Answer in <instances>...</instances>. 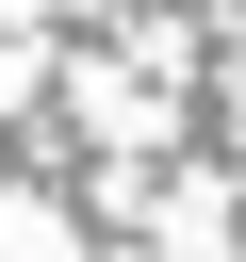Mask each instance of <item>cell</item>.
<instances>
[{"mask_svg": "<svg viewBox=\"0 0 246 262\" xmlns=\"http://www.w3.org/2000/svg\"><path fill=\"white\" fill-rule=\"evenodd\" d=\"M66 16H82V0H0V33H66Z\"/></svg>", "mask_w": 246, "mask_h": 262, "instance_id": "obj_4", "label": "cell"}, {"mask_svg": "<svg viewBox=\"0 0 246 262\" xmlns=\"http://www.w3.org/2000/svg\"><path fill=\"white\" fill-rule=\"evenodd\" d=\"M82 131H98V147H164V131H180V98H164V82H131V66H82Z\"/></svg>", "mask_w": 246, "mask_h": 262, "instance_id": "obj_1", "label": "cell"}, {"mask_svg": "<svg viewBox=\"0 0 246 262\" xmlns=\"http://www.w3.org/2000/svg\"><path fill=\"white\" fill-rule=\"evenodd\" d=\"M33 82H49V66H33V33H16V49H0V131L33 115Z\"/></svg>", "mask_w": 246, "mask_h": 262, "instance_id": "obj_3", "label": "cell"}, {"mask_svg": "<svg viewBox=\"0 0 246 262\" xmlns=\"http://www.w3.org/2000/svg\"><path fill=\"white\" fill-rule=\"evenodd\" d=\"M0 262H66V213H49V196H16V180H0Z\"/></svg>", "mask_w": 246, "mask_h": 262, "instance_id": "obj_2", "label": "cell"}]
</instances>
